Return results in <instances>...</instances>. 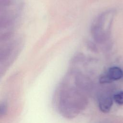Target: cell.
Returning a JSON list of instances; mask_svg holds the SVG:
<instances>
[{
  "label": "cell",
  "mask_w": 123,
  "mask_h": 123,
  "mask_svg": "<svg viewBox=\"0 0 123 123\" xmlns=\"http://www.w3.org/2000/svg\"><path fill=\"white\" fill-rule=\"evenodd\" d=\"M113 99L116 103L119 105H123V91H120L115 94Z\"/></svg>",
  "instance_id": "3"
},
{
  "label": "cell",
  "mask_w": 123,
  "mask_h": 123,
  "mask_svg": "<svg viewBox=\"0 0 123 123\" xmlns=\"http://www.w3.org/2000/svg\"><path fill=\"white\" fill-rule=\"evenodd\" d=\"M113 104V98L108 95H102L98 99V107L103 112H109Z\"/></svg>",
  "instance_id": "2"
},
{
  "label": "cell",
  "mask_w": 123,
  "mask_h": 123,
  "mask_svg": "<svg viewBox=\"0 0 123 123\" xmlns=\"http://www.w3.org/2000/svg\"><path fill=\"white\" fill-rule=\"evenodd\" d=\"M123 76V72L118 67H112L109 68L106 74L103 75L104 82L106 83H110L112 81L117 80Z\"/></svg>",
  "instance_id": "1"
}]
</instances>
